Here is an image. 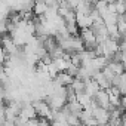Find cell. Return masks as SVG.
Returning <instances> with one entry per match:
<instances>
[{
    "label": "cell",
    "mask_w": 126,
    "mask_h": 126,
    "mask_svg": "<svg viewBox=\"0 0 126 126\" xmlns=\"http://www.w3.org/2000/svg\"><path fill=\"white\" fill-rule=\"evenodd\" d=\"M91 99H92V104L96 105V107L107 108L110 105V95H108V91L107 89H99L95 95L91 96Z\"/></svg>",
    "instance_id": "cell-1"
},
{
    "label": "cell",
    "mask_w": 126,
    "mask_h": 126,
    "mask_svg": "<svg viewBox=\"0 0 126 126\" xmlns=\"http://www.w3.org/2000/svg\"><path fill=\"white\" fill-rule=\"evenodd\" d=\"M47 5L45 0H34V6H33V12L36 15H45L47 12Z\"/></svg>",
    "instance_id": "cell-2"
}]
</instances>
